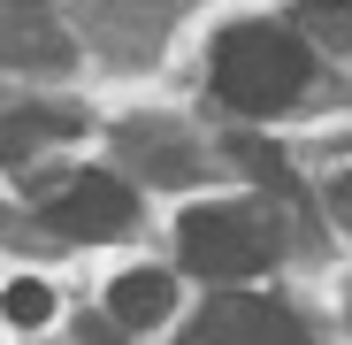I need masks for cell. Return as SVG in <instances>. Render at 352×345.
<instances>
[{"label": "cell", "instance_id": "6da1fadb", "mask_svg": "<svg viewBox=\"0 0 352 345\" xmlns=\"http://www.w3.org/2000/svg\"><path fill=\"white\" fill-rule=\"evenodd\" d=\"M314 85V46L291 23H238L214 39V100L238 115H276Z\"/></svg>", "mask_w": 352, "mask_h": 345}, {"label": "cell", "instance_id": "7a4b0ae2", "mask_svg": "<svg viewBox=\"0 0 352 345\" xmlns=\"http://www.w3.org/2000/svg\"><path fill=\"white\" fill-rule=\"evenodd\" d=\"M176 246H184V269H192V276L238 284V276H261V269H268L276 230H268V215H253V207H222V200H207V207L184 215Z\"/></svg>", "mask_w": 352, "mask_h": 345}, {"label": "cell", "instance_id": "3957f363", "mask_svg": "<svg viewBox=\"0 0 352 345\" xmlns=\"http://www.w3.org/2000/svg\"><path fill=\"white\" fill-rule=\"evenodd\" d=\"M46 215H54V230L100 246V238H123V230L138 222V192L123 177H107V169H85V177H69L62 192L46 200Z\"/></svg>", "mask_w": 352, "mask_h": 345}, {"label": "cell", "instance_id": "277c9868", "mask_svg": "<svg viewBox=\"0 0 352 345\" xmlns=\"http://www.w3.org/2000/svg\"><path fill=\"white\" fill-rule=\"evenodd\" d=\"M184 345H307V330H299L291 307H276V300H261V292H222V300L192 322Z\"/></svg>", "mask_w": 352, "mask_h": 345}, {"label": "cell", "instance_id": "5b68a950", "mask_svg": "<svg viewBox=\"0 0 352 345\" xmlns=\"http://www.w3.org/2000/svg\"><path fill=\"white\" fill-rule=\"evenodd\" d=\"M0 62H16V70H54V62H69V39L54 31L46 0H38V8H0Z\"/></svg>", "mask_w": 352, "mask_h": 345}, {"label": "cell", "instance_id": "8992f818", "mask_svg": "<svg viewBox=\"0 0 352 345\" xmlns=\"http://www.w3.org/2000/svg\"><path fill=\"white\" fill-rule=\"evenodd\" d=\"M168 307H176V276H161V269H131V276H115V292H107L115 330H153Z\"/></svg>", "mask_w": 352, "mask_h": 345}, {"label": "cell", "instance_id": "52a82bcc", "mask_svg": "<svg viewBox=\"0 0 352 345\" xmlns=\"http://www.w3.org/2000/svg\"><path fill=\"white\" fill-rule=\"evenodd\" d=\"M69 131H77L69 107H31V115H16V123H0V154L23 161V146H38V138H69Z\"/></svg>", "mask_w": 352, "mask_h": 345}, {"label": "cell", "instance_id": "ba28073f", "mask_svg": "<svg viewBox=\"0 0 352 345\" xmlns=\"http://www.w3.org/2000/svg\"><path fill=\"white\" fill-rule=\"evenodd\" d=\"M291 31H299L307 46H352V0H299V16H291Z\"/></svg>", "mask_w": 352, "mask_h": 345}, {"label": "cell", "instance_id": "9c48e42d", "mask_svg": "<svg viewBox=\"0 0 352 345\" xmlns=\"http://www.w3.org/2000/svg\"><path fill=\"white\" fill-rule=\"evenodd\" d=\"M230 154H238V169H253L268 192H291V169L276 161V146H268V138H230Z\"/></svg>", "mask_w": 352, "mask_h": 345}, {"label": "cell", "instance_id": "30bf717a", "mask_svg": "<svg viewBox=\"0 0 352 345\" xmlns=\"http://www.w3.org/2000/svg\"><path fill=\"white\" fill-rule=\"evenodd\" d=\"M0 307H8V322H46L54 315V292H46V284H8V300H0Z\"/></svg>", "mask_w": 352, "mask_h": 345}, {"label": "cell", "instance_id": "8fae6325", "mask_svg": "<svg viewBox=\"0 0 352 345\" xmlns=\"http://www.w3.org/2000/svg\"><path fill=\"white\" fill-rule=\"evenodd\" d=\"M329 207L344 215V230H352V177H337V192H329Z\"/></svg>", "mask_w": 352, "mask_h": 345}, {"label": "cell", "instance_id": "7c38bea8", "mask_svg": "<svg viewBox=\"0 0 352 345\" xmlns=\"http://www.w3.org/2000/svg\"><path fill=\"white\" fill-rule=\"evenodd\" d=\"M85 345H115V337H107V322H85Z\"/></svg>", "mask_w": 352, "mask_h": 345}, {"label": "cell", "instance_id": "4fadbf2b", "mask_svg": "<svg viewBox=\"0 0 352 345\" xmlns=\"http://www.w3.org/2000/svg\"><path fill=\"white\" fill-rule=\"evenodd\" d=\"M0 8H38V0H0Z\"/></svg>", "mask_w": 352, "mask_h": 345}]
</instances>
